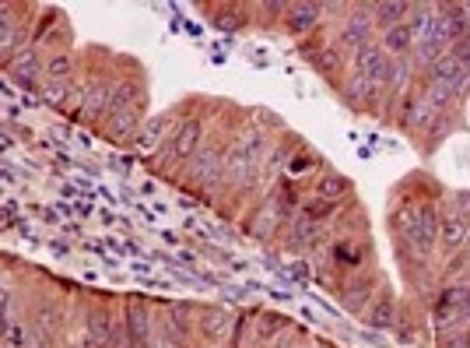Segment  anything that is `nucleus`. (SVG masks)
Here are the masks:
<instances>
[{
  "instance_id": "0eeeda50",
  "label": "nucleus",
  "mask_w": 470,
  "mask_h": 348,
  "mask_svg": "<svg viewBox=\"0 0 470 348\" xmlns=\"http://www.w3.org/2000/svg\"><path fill=\"white\" fill-rule=\"evenodd\" d=\"M134 130H137V113H134V106L116 109V113H113V120H109V134H113L116 141H127Z\"/></svg>"
},
{
  "instance_id": "2eb2a0df",
  "label": "nucleus",
  "mask_w": 470,
  "mask_h": 348,
  "mask_svg": "<svg viewBox=\"0 0 470 348\" xmlns=\"http://www.w3.org/2000/svg\"><path fill=\"white\" fill-rule=\"evenodd\" d=\"M165 127H169V120H151V123H148V130L137 137V144H141V151H144V155H151V151H155V144H158V137L165 134Z\"/></svg>"
},
{
  "instance_id": "39448f33",
  "label": "nucleus",
  "mask_w": 470,
  "mask_h": 348,
  "mask_svg": "<svg viewBox=\"0 0 470 348\" xmlns=\"http://www.w3.org/2000/svg\"><path fill=\"white\" fill-rule=\"evenodd\" d=\"M369 25H372V18H369L365 11H358V14L348 21V28H344V42L355 46V49H365V46H369Z\"/></svg>"
},
{
  "instance_id": "aec40b11",
  "label": "nucleus",
  "mask_w": 470,
  "mask_h": 348,
  "mask_svg": "<svg viewBox=\"0 0 470 348\" xmlns=\"http://www.w3.org/2000/svg\"><path fill=\"white\" fill-rule=\"evenodd\" d=\"M344 190H348V183H344L341 176H330V180L319 183V194H323V197H337V194H344Z\"/></svg>"
},
{
  "instance_id": "9d476101",
  "label": "nucleus",
  "mask_w": 470,
  "mask_h": 348,
  "mask_svg": "<svg viewBox=\"0 0 470 348\" xmlns=\"http://www.w3.org/2000/svg\"><path fill=\"white\" fill-rule=\"evenodd\" d=\"M88 335H91V345H99V348L109 345V338H113V321H109V313H91Z\"/></svg>"
},
{
  "instance_id": "6e6552de",
  "label": "nucleus",
  "mask_w": 470,
  "mask_h": 348,
  "mask_svg": "<svg viewBox=\"0 0 470 348\" xmlns=\"http://www.w3.org/2000/svg\"><path fill=\"white\" fill-rule=\"evenodd\" d=\"M113 88L109 85H99L95 92H91V99H88V106H84V116L88 120H99L102 113H113Z\"/></svg>"
},
{
  "instance_id": "f03ea898",
  "label": "nucleus",
  "mask_w": 470,
  "mask_h": 348,
  "mask_svg": "<svg viewBox=\"0 0 470 348\" xmlns=\"http://www.w3.org/2000/svg\"><path fill=\"white\" fill-rule=\"evenodd\" d=\"M358 74L369 77V81H390V60H386V49H379V46H365V49H358Z\"/></svg>"
},
{
  "instance_id": "f257e3e1",
  "label": "nucleus",
  "mask_w": 470,
  "mask_h": 348,
  "mask_svg": "<svg viewBox=\"0 0 470 348\" xmlns=\"http://www.w3.org/2000/svg\"><path fill=\"white\" fill-rule=\"evenodd\" d=\"M407 240L414 243L418 254H428L439 240V218H436V208L432 204H421L407 215Z\"/></svg>"
},
{
  "instance_id": "9b49d317",
  "label": "nucleus",
  "mask_w": 470,
  "mask_h": 348,
  "mask_svg": "<svg viewBox=\"0 0 470 348\" xmlns=\"http://www.w3.org/2000/svg\"><path fill=\"white\" fill-rule=\"evenodd\" d=\"M411 11V4H404V0H386V4H376V18L386 25V28H393V25H400V18Z\"/></svg>"
},
{
  "instance_id": "a211bd4d",
  "label": "nucleus",
  "mask_w": 470,
  "mask_h": 348,
  "mask_svg": "<svg viewBox=\"0 0 470 348\" xmlns=\"http://www.w3.org/2000/svg\"><path fill=\"white\" fill-rule=\"evenodd\" d=\"M425 95H428V99H425L428 106H446V102L453 99V88L443 85V81H428V92H425Z\"/></svg>"
},
{
  "instance_id": "6ab92c4d",
  "label": "nucleus",
  "mask_w": 470,
  "mask_h": 348,
  "mask_svg": "<svg viewBox=\"0 0 470 348\" xmlns=\"http://www.w3.org/2000/svg\"><path fill=\"white\" fill-rule=\"evenodd\" d=\"M390 317H393V303H390V296H383V299H379V306L372 310L369 324H372V328H386V324H390Z\"/></svg>"
},
{
  "instance_id": "423d86ee",
  "label": "nucleus",
  "mask_w": 470,
  "mask_h": 348,
  "mask_svg": "<svg viewBox=\"0 0 470 348\" xmlns=\"http://www.w3.org/2000/svg\"><path fill=\"white\" fill-rule=\"evenodd\" d=\"M197 141H201V123H197V120L183 123V130L176 134V144H172V155H176V159H190V155L197 151Z\"/></svg>"
},
{
  "instance_id": "7ed1b4c3",
  "label": "nucleus",
  "mask_w": 470,
  "mask_h": 348,
  "mask_svg": "<svg viewBox=\"0 0 470 348\" xmlns=\"http://www.w3.org/2000/svg\"><path fill=\"white\" fill-rule=\"evenodd\" d=\"M464 77H467V67H460L450 53H446V56H439V60L432 63V81H443V85H450L453 92H457V88H464Z\"/></svg>"
},
{
  "instance_id": "a878e982",
  "label": "nucleus",
  "mask_w": 470,
  "mask_h": 348,
  "mask_svg": "<svg viewBox=\"0 0 470 348\" xmlns=\"http://www.w3.org/2000/svg\"><path fill=\"white\" fill-rule=\"evenodd\" d=\"M467 345H470V335H467Z\"/></svg>"
},
{
  "instance_id": "4468645a",
  "label": "nucleus",
  "mask_w": 470,
  "mask_h": 348,
  "mask_svg": "<svg viewBox=\"0 0 470 348\" xmlns=\"http://www.w3.org/2000/svg\"><path fill=\"white\" fill-rule=\"evenodd\" d=\"M130 342H134V348L148 345V317L141 306H130Z\"/></svg>"
},
{
  "instance_id": "f8f14e48",
  "label": "nucleus",
  "mask_w": 470,
  "mask_h": 348,
  "mask_svg": "<svg viewBox=\"0 0 470 348\" xmlns=\"http://www.w3.org/2000/svg\"><path fill=\"white\" fill-rule=\"evenodd\" d=\"M411 25H393V28H386V39H383V49L386 53H404L407 46H411Z\"/></svg>"
},
{
  "instance_id": "4be33fe9",
  "label": "nucleus",
  "mask_w": 470,
  "mask_h": 348,
  "mask_svg": "<svg viewBox=\"0 0 470 348\" xmlns=\"http://www.w3.org/2000/svg\"><path fill=\"white\" fill-rule=\"evenodd\" d=\"M365 289H369V282H362V285H351V289H348V306H351V310H358V306L365 303Z\"/></svg>"
},
{
  "instance_id": "1a4fd4ad",
  "label": "nucleus",
  "mask_w": 470,
  "mask_h": 348,
  "mask_svg": "<svg viewBox=\"0 0 470 348\" xmlns=\"http://www.w3.org/2000/svg\"><path fill=\"white\" fill-rule=\"evenodd\" d=\"M439 240H443V247H460L464 240H467V222L464 218H443V225H439Z\"/></svg>"
},
{
  "instance_id": "dca6fc26",
  "label": "nucleus",
  "mask_w": 470,
  "mask_h": 348,
  "mask_svg": "<svg viewBox=\"0 0 470 348\" xmlns=\"http://www.w3.org/2000/svg\"><path fill=\"white\" fill-rule=\"evenodd\" d=\"M70 67H74V60L67 53H60V56H53L46 63V74H49V81H67L70 77Z\"/></svg>"
},
{
  "instance_id": "393cba45",
  "label": "nucleus",
  "mask_w": 470,
  "mask_h": 348,
  "mask_svg": "<svg viewBox=\"0 0 470 348\" xmlns=\"http://www.w3.org/2000/svg\"><path fill=\"white\" fill-rule=\"evenodd\" d=\"M11 42H14V25L11 18H4V49H11Z\"/></svg>"
},
{
  "instance_id": "ddd939ff",
  "label": "nucleus",
  "mask_w": 470,
  "mask_h": 348,
  "mask_svg": "<svg viewBox=\"0 0 470 348\" xmlns=\"http://www.w3.org/2000/svg\"><path fill=\"white\" fill-rule=\"evenodd\" d=\"M316 14H319V7H316V4H295V7H291V14H288L291 32H305V28L316 21Z\"/></svg>"
},
{
  "instance_id": "f3484780",
  "label": "nucleus",
  "mask_w": 470,
  "mask_h": 348,
  "mask_svg": "<svg viewBox=\"0 0 470 348\" xmlns=\"http://www.w3.org/2000/svg\"><path fill=\"white\" fill-rule=\"evenodd\" d=\"M11 74H14L18 81H25V85H32V74H35V56H32V53H21V56L14 60V67H11Z\"/></svg>"
},
{
  "instance_id": "5701e85b",
  "label": "nucleus",
  "mask_w": 470,
  "mask_h": 348,
  "mask_svg": "<svg viewBox=\"0 0 470 348\" xmlns=\"http://www.w3.org/2000/svg\"><path fill=\"white\" fill-rule=\"evenodd\" d=\"M337 63H341V56H337V49H326V53L319 56V67H323V70H334Z\"/></svg>"
},
{
  "instance_id": "b1692460",
  "label": "nucleus",
  "mask_w": 470,
  "mask_h": 348,
  "mask_svg": "<svg viewBox=\"0 0 470 348\" xmlns=\"http://www.w3.org/2000/svg\"><path fill=\"white\" fill-rule=\"evenodd\" d=\"M277 328H281V317H263V324H260V335L267 338V335H270V331H277Z\"/></svg>"
},
{
  "instance_id": "20e7f679",
  "label": "nucleus",
  "mask_w": 470,
  "mask_h": 348,
  "mask_svg": "<svg viewBox=\"0 0 470 348\" xmlns=\"http://www.w3.org/2000/svg\"><path fill=\"white\" fill-rule=\"evenodd\" d=\"M218 169H222V159H218V148H204L201 155L190 159V173L201 176V180H218Z\"/></svg>"
},
{
  "instance_id": "412c9836",
  "label": "nucleus",
  "mask_w": 470,
  "mask_h": 348,
  "mask_svg": "<svg viewBox=\"0 0 470 348\" xmlns=\"http://www.w3.org/2000/svg\"><path fill=\"white\" fill-rule=\"evenodd\" d=\"M204 331H208L211 338L222 335V331H225V313H208V317H204Z\"/></svg>"
}]
</instances>
